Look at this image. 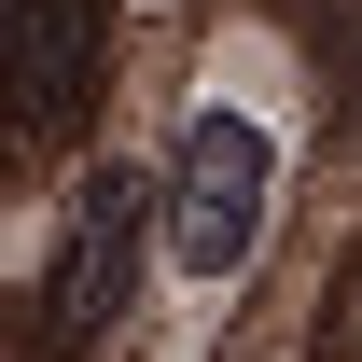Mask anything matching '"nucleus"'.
<instances>
[{
	"mask_svg": "<svg viewBox=\"0 0 362 362\" xmlns=\"http://www.w3.org/2000/svg\"><path fill=\"white\" fill-rule=\"evenodd\" d=\"M265 195H279V139L237 112V98H209L195 126H181V168H168V251L181 279H237L251 251H265Z\"/></svg>",
	"mask_w": 362,
	"mask_h": 362,
	"instance_id": "obj_1",
	"label": "nucleus"
},
{
	"mask_svg": "<svg viewBox=\"0 0 362 362\" xmlns=\"http://www.w3.org/2000/svg\"><path fill=\"white\" fill-rule=\"evenodd\" d=\"M153 181L139 168H84L70 181V223H56V265H42V349H98L126 320V279H139V237H153Z\"/></svg>",
	"mask_w": 362,
	"mask_h": 362,
	"instance_id": "obj_2",
	"label": "nucleus"
},
{
	"mask_svg": "<svg viewBox=\"0 0 362 362\" xmlns=\"http://www.w3.org/2000/svg\"><path fill=\"white\" fill-rule=\"evenodd\" d=\"M0 84H14V139L56 153L112 84V0H14L0 14Z\"/></svg>",
	"mask_w": 362,
	"mask_h": 362,
	"instance_id": "obj_3",
	"label": "nucleus"
}]
</instances>
